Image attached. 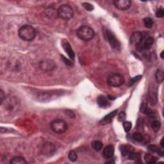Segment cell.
Here are the masks:
<instances>
[{
    "label": "cell",
    "mask_w": 164,
    "mask_h": 164,
    "mask_svg": "<svg viewBox=\"0 0 164 164\" xmlns=\"http://www.w3.org/2000/svg\"><path fill=\"white\" fill-rule=\"evenodd\" d=\"M19 37L25 41H32L36 36L35 28L30 25H24L19 28L18 31Z\"/></svg>",
    "instance_id": "cell-1"
},
{
    "label": "cell",
    "mask_w": 164,
    "mask_h": 164,
    "mask_svg": "<svg viewBox=\"0 0 164 164\" xmlns=\"http://www.w3.org/2000/svg\"><path fill=\"white\" fill-rule=\"evenodd\" d=\"M76 35L80 40L88 42L92 39L95 33L92 28L87 26H82L77 30Z\"/></svg>",
    "instance_id": "cell-2"
},
{
    "label": "cell",
    "mask_w": 164,
    "mask_h": 164,
    "mask_svg": "<svg viewBox=\"0 0 164 164\" xmlns=\"http://www.w3.org/2000/svg\"><path fill=\"white\" fill-rule=\"evenodd\" d=\"M50 127L53 132L58 134H62L67 131L68 129V125L63 119H56L51 122Z\"/></svg>",
    "instance_id": "cell-3"
},
{
    "label": "cell",
    "mask_w": 164,
    "mask_h": 164,
    "mask_svg": "<svg viewBox=\"0 0 164 164\" xmlns=\"http://www.w3.org/2000/svg\"><path fill=\"white\" fill-rule=\"evenodd\" d=\"M57 15L62 19L69 20L73 17L74 12L69 5H62L57 10Z\"/></svg>",
    "instance_id": "cell-4"
},
{
    "label": "cell",
    "mask_w": 164,
    "mask_h": 164,
    "mask_svg": "<svg viewBox=\"0 0 164 164\" xmlns=\"http://www.w3.org/2000/svg\"><path fill=\"white\" fill-rule=\"evenodd\" d=\"M107 83L109 85L114 87H119L123 85L124 78L123 76L118 73H114L109 76L107 80Z\"/></svg>",
    "instance_id": "cell-5"
},
{
    "label": "cell",
    "mask_w": 164,
    "mask_h": 164,
    "mask_svg": "<svg viewBox=\"0 0 164 164\" xmlns=\"http://www.w3.org/2000/svg\"><path fill=\"white\" fill-rule=\"evenodd\" d=\"M106 37L107 38L109 44L111 46L112 48L116 51H119L121 48V44L119 41L117 39L116 36L112 33L110 30L106 31Z\"/></svg>",
    "instance_id": "cell-6"
},
{
    "label": "cell",
    "mask_w": 164,
    "mask_h": 164,
    "mask_svg": "<svg viewBox=\"0 0 164 164\" xmlns=\"http://www.w3.org/2000/svg\"><path fill=\"white\" fill-rule=\"evenodd\" d=\"M56 65L54 62L49 59H45L40 62L39 68L43 71H51L55 68Z\"/></svg>",
    "instance_id": "cell-7"
},
{
    "label": "cell",
    "mask_w": 164,
    "mask_h": 164,
    "mask_svg": "<svg viewBox=\"0 0 164 164\" xmlns=\"http://www.w3.org/2000/svg\"><path fill=\"white\" fill-rule=\"evenodd\" d=\"M144 40V37L141 32H135L132 33L130 39L131 44L133 45L136 46V47L140 46L142 45V44Z\"/></svg>",
    "instance_id": "cell-8"
},
{
    "label": "cell",
    "mask_w": 164,
    "mask_h": 164,
    "mask_svg": "<svg viewBox=\"0 0 164 164\" xmlns=\"http://www.w3.org/2000/svg\"><path fill=\"white\" fill-rule=\"evenodd\" d=\"M113 3L117 9L121 10H126L131 7L130 0H114Z\"/></svg>",
    "instance_id": "cell-9"
},
{
    "label": "cell",
    "mask_w": 164,
    "mask_h": 164,
    "mask_svg": "<svg viewBox=\"0 0 164 164\" xmlns=\"http://www.w3.org/2000/svg\"><path fill=\"white\" fill-rule=\"evenodd\" d=\"M154 41L155 40L153 37L147 38L145 40H144V42H143L141 46L140 47H138L137 49L139 51H142L143 49H149L151 48L153 43H154Z\"/></svg>",
    "instance_id": "cell-10"
},
{
    "label": "cell",
    "mask_w": 164,
    "mask_h": 164,
    "mask_svg": "<svg viewBox=\"0 0 164 164\" xmlns=\"http://www.w3.org/2000/svg\"><path fill=\"white\" fill-rule=\"evenodd\" d=\"M114 147L112 145H108L103 149V155L105 159H110L114 157Z\"/></svg>",
    "instance_id": "cell-11"
},
{
    "label": "cell",
    "mask_w": 164,
    "mask_h": 164,
    "mask_svg": "<svg viewBox=\"0 0 164 164\" xmlns=\"http://www.w3.org/2000/svg\"><path fill=\"white\" fill-rule=\"evenodd\" d=\"M62 47H63V48L64 49V51H66V53L68 54L69 58L72 60H74L75 56L73 50H72L71 45H70V44L67 42V41H64L63 42H62Z\"/></svg>",
    "instance_id": "cell-12"
},
{
    "label": "cell",
    "mask_w": 164,
    "mask_h": 164,
    "mask_svg": "<svg viewBox=\"0 0 164 164\" xmlns=\"http://www.w3.org/2000/svg\"><path fill=\"white\" fill-rule=\"evenodd\" d=\"M97 103L100 107L103 108H106L110 106V103H109L108 101L107 98H106L105 96L103 95L98 96L97 98Z\"/></svg>",
    "instance_id": "cell-13"
},
{
    "label": "cell",
    "mask_w": 164,
    "mask_h": 164,
    "mask_svg": "<svg viewBox=\"0 0 164 164\" xmlns=\"http://www.w3.org/2000/svg\"><path fill=\"white\" fill-rule=\"evenodd\" d=\"M118 112V110H115L114 111L112 112H110L109 114H108V115H106L105 117H104V118L101 119L100 121V124L105 125V124L110 123V122L112 121L113 118L116 116Z\"/></svg>",
    "instance_id": "cell-14"
},
{
    "label": "cell",
    "mask_w": 164,
    "mask_h": 164,
    "mask_svg": "<svg viewBox=\"0 0 164 164\" xmlns=\"http://www.w3.org/2000/svg\"><path fill=\"white\" fill-rule=\"evenodd\" d=\"M140 110H141L143 114H145V115L149 117H153L155 114L152 110H151L150 108H148L147 104L144 102L142 103L141 106H140Z\"/></svg>",
    "instance_id": "cell-15"
},
{
    "label": "cell",
    "mask_w": 164,
    "mask_h": 164,
    "mask_svg": "<svg viewBox=\"0 0 164 164\" xmlns=\"http://www.w3.org/2000/svg\"><path fill=\"white\" fill-rule=\"evenodd\" d=\"M121 154L124 157L128 155L129 153L134 151V148L130 145H121L120 147Z\"/></svg>",
    "instance_id": "cell-16"
},
{
    "label": "cell",
    "mask_w": 164,
    "mask_h": 164,
    "mask_svg": "<svg viewBox=\"0 0 164 164\" xmlns=\"http://www.w3.org/2000/svg\"><path fill=\"white\" fill-rule=\"evenodd\" d=\"M144 160L147 163L152 164L157 162L158 159L157 157H154L153 155L149 154V153H146V154L144 155Z\"/></svg>",
    "instance_id": "cell-17"
},
{
    "label": "cell",
    "mask_w": 164,
    "mask_h": 164,
    "mask_svg": "<svg viewBox=\"0 0 164 164\" xmlns=\"http://www.w3.org/2000/svg\"><path fill=\"white\" fill-rule=\"evenodd\" d=\"M10 163L12 164H27V162L22 157H14L12 158Z\"/></svg>",
    "instance_id": "cell-18"
},
{
    "label": "cell",
    "mask_w": 164,
    "mask_h": 164,
    "mask_svg": "<svg viewBox=\"0 0 164 164\" xmlns=\"http://www.w3.org/2000/svg\"><path fill=\"white\" fill-rule=\"evenodd\" d=\"M92 149L96 151H100L102 149L103 144L102 142L100 141V140H94L91 144Z\"/></svg>",
    "instance_id": "cell-19"
},
{
    "label": "cell",
    "mask_w": 164,
    "mask_h": 164,
    "mask_svg": "<svg viewBox=\"0 0 164 164\" xmlns=\"http://www.w3.org/2000/svg\"><path fill=\"white\" fill-rule=\"evenodd\" d=\"M156 80L158 83H162L164 79V73L163 71L161 69H158L155 73Z\"/></svg>",
    "instance_id": "cell-20"
},
{
    "label": "cell",
    "mask_w": 164,
    "mask_h": 164,
    "mask_svg": "<svg viewBox=\"0 0 164 164\" xmlns=\"http://www.w3.org/2000/svg\"><path fill=\"white\" fill-rule=\"evenodd\" d=\"M144 24L145 28H151L153 26V21L151 17H145L144 20Z\"/></svg>",
    "instance_id": "cell-21"
},
{
    "label": "cell",
    "mask_w": 164,
    "mask_h": 164,
    "mask_svg": "<svg viewBox=\"0 0 164 164\" xmlns=\"http://www.w3.org/2000/svg\"><path fill=\"white\" fill-rule=\"evenodd\" d=\"M151 127L154 131L157 132L160 130L161 127V123L158 121H154L152 122L151 123Z\"/></svg>",
    "instance_id": "cell-22"
},
{
    "label": "cell",
    "mask_w": 164,
    "mask_h": 164,
    "mask_svg": "<svg viewBox=\"0 0 164 164\" xmlns=\"http://www.w3.org/2000/svg\"><path fill=\"white\" fill-rule=\"evenodd\" d=\"M133 138L135 140H136L137 142H141L144 140V137H143L142 135L139 132H135L133 134Z\"/></svg>",
    "instance_id": "cell-23"
},
{
    "label": "cell",
    "mask_w": 164,
    "mask_h": 164,
    "mask_svg": "<svg viewBox=\"0 0 164 164\" xmlns=\"http://www.w3.org/2000/svg\"><path fill=\"white\" fill-rule=\"evenodd\" d=\"M68 158H69V160L71 161V162H76V161L77 160V158H78V156H77L76 153L73 150L71 151L68 155Z\"/></svg>",
    "instance_id": "cell-24"
},
{
    "label": "cell",
    "mask_w": 164,
    "mask_h": 164,
    "mask_svg": "<svg viewBox=\"0 0 164 164\" xmlns=\"http://www.w3.org/2000/svg\"><path fill=\"white\" fill-rule=\"evenodd\" d=\"M46 14L48 15V16H54L57 15V10L52 7H49L48 9L46 10Z\"/></svg>",
    "instance_id": "cell-25"
},
{
    "label": "cell",
    "mask_w": 164,
    "mask_h": 164,
    "mask_svg": "<svg viewBox=\"0 0 164 164\" xmlns=\"http://www.w3.org/2000/svg\"><path fill=\"white\" fill-rule=\"evenodd\" d=\"M123 127L126 132H129L132 127V124L129 121H125L123 123Z\"/></svg>",
    "instance_id": "cell-26"
},
{
    "label": "cell",
    "mask_w": 164,
    "mask_h": 164,
    "mask_svg": "<svg viewBox=\"0 0 164 164\" xmlns=\"http://www.w3.org/2000/svg\"><path fill=\"white\" fill-rule=\"evenodd\" d=\"M127 156H128L129 159L131 160H135L139 158V155L138 154V153H135L134 151L129 153Z\"/></svg>",
    "instance_id": "cell-27"
},
{
    "label": "cell",
    "mask_w": 164,
    "mask_h": 164,
    "mask_svg": "<svg viewBox=\"0 0 164 164\" xmlns=\"http://www.w3.org/2000/svg\"><path fill=\"white\" fill-rule=\"evenodd\" d=\"M82 6L85 8V10H87V11H92L94 10V6L92 5H91L89 3H83Z\"/></svg>",
    "instance_id": "cell-28"
},
{
    "label": "cell",
    "mask_w": 164,
    "mask_h": 164,
    "mask_svg": "<svg viewBox=\"0 0 164 164\" xmlns=\"http://www.w3.org/2000/svg\"><path fill=\"white\" fill-rule=\"evenodd\" d=\"M156 16L158 18H162L164 16V10L162 8H159L156 11Z\"/></svg>",
    "instance_id": "cell-29"
},
{
    "label": "cell",
    "mask_w": 164,
    "mask_h": 164,
    "mask_svg": "<svg viewBox=\"0 0 164 164\" xmlns=\"http://www.w3.org/2000/svg\"><path fill=\"white\" fill-rule=\"evenodd\" d=\"M148 149L150 150L151 151H152V152L158 153L160 151L159 147L155 145H149V146H148Z\"/></svg>",
    "instance_id": "cell-30"
},
{
    "label": "cell",
    "mask_w": 164,
    "mask_h": 164,
    "mask_svg": "<svg viewBox=\"0 0 164 164\" xmlns=\"http://www.w3.org/2000/svg\"><path fill=\"white\" fill-rule=\"evenodd\" d=\"M126 118V114L124 112H121L119 114L118 116V120L120 122L124 121Z\"/></svg>",
    "instance_id": "cell-31"
},
{
    "label": "cell",
    "mask_w": 164,
    "mask_h": 164,
    "mask_svg": "<svg viewBox=\"0 0 164 164\" xmlns=\"http://www.w3.org/2000/svg\"><path fill=\"white\" fill-rule=\"evenodd\" d=\"M141 78H142V76H140V75H139V76H136L133 77V78H132L131 80V81H130L129 84L128 85V86H131L133 84H134L135 83H136L137 81H139V80Z\"/></svg>",
    "instance_id": "cell-32"
},
{
    "label": "cell",
    "mask_w": 164,
    "mask_h": 164,
    "mask_svg": "<svg viewBox=\"0 0 164 164\" xmlns=\"http://www.w3.org/2000/svg\"><path fill=\"white\" fill-rule=\"evenodd\" d=\"M5 98V96L4 94V92L3 91V90H0V103H1V104L3 103V101Z\"/></svg>",
    "instance_id": "cell-33"
},
{
    "label": "cell",
    "mask_w": 164,
    "mask_h": 164,
    "mask_svg": "<svg viewBox=\"0 0 164 164\" xmlns=\"http://www.w3.org/2000/svg\"><path fill=\"white\" fill-rule=\"evenodd\" d=\"M61 57H62V58L63 59V60L64 61L65 64H66V65H67V66H71L72 63L69 60H67L66 58H65L64 56H61Z\"/></svg>",
    "instance_id": "cell-34"
},
{
    "label": "cell",
    "mask_w": 164,
    "mask_h": 164,
    "mask_svg": "<svg viewBox=\"0 0 164 164\" xmlns=\"http://www.w3.org/2000/svg\"><path fill=\"white\" fill-rule=\"evenodd\" d=\"M160 145H161V146H162V148L164 147V144H163V139H162V140H161V141H160Z\"/></svg>",
    "instance_id": "cell-35"
},
{
    "label": "cell",
    "mask_w": 164,
    "mask_h": 164,
    "mask_svg": "<svg viewBox=\"0 0 164 164\" xmlns=\"http://www.w3.org/2000/svg\"><path fill=\"white\" fill-rule=\"evenodd\" d=\"M108 99H109V100H115V98L114 97H112V96H108Z\"/></svg>",
    "instance_id": "cell-36"
},
{
    "label": "cell",
    "mask_w": 164,
    "mask_h": 164,
    "mask_svg": "<svg viewBox=\"0 0 164 164\" xmlns=\"http://www.w3.org/2000/svg\"><path fill=\"white\" fill-rule=\"evenodd\" d=\"M106 163H115V162H114V161H113V160H111V161H108L107 162H106Z\"/></svg>",
    "instance_id": "cell-37"
},
{
    "label": "cell",
    "mask_w": 164,
    "mask_h": 164,
    "mask_svg": "<svg viewBox=\"0 0 164 164\" xmlns=\"http://www.w3.org/2000/svg\"><path fill=\"white\" fill-rule=\"evenodd\" d=\"M160 56H161V58H162V59L163 58V51H162V53H161V54H160Z\"/></svg>",
    "instance_id": "cell-38"
}]
</instances>
